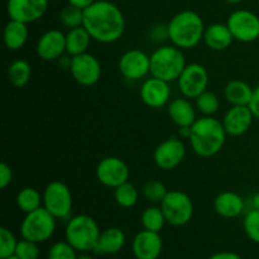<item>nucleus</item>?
I'll use <instances>...</instances> for the list:
<instances>
[{
	"mask_svg": "<svg viewBox=\"0 0 259 259\" xmlns=\"http://www.w3.org/2000/svg\"><path fill=\"white\" fill-rule=\"evenodd\" d=\"M83 27L93 40L103 45L115 43L125 32V18L118 5L109 0H96L83 10Z\"/></svg>",
	"mask_w": 259,
	"mask_h": 259,
	"instance_id": "obj_1",
	"label": "nucleus"
},
{
	"mask_svg": "<svg viewBox=\"0 0 259 259\" xmlns=\"http://www.w3.org/2000/svg\"><path fill=\"white\" fill-rule=\"evenodd\" d=\"M227 132L222 120L214 116L197 118L191 125V136L189 142L192 151L202 158L214 157L224 148L227 142Z\"/></svg>",
	"mask_w": 259,
	"mask_h": 259,
	"instance_id": "obj_2",
	"label": "nucleus"
},
{
	"mask_svg": "<svg viewBox=\"0 0 259 259\" xmlns=\"http://www.w3.org/2000/svg\"><path fill=\"white\" fill-rule=\"evenodd\" d=\"M168 40L181 50H192L204 39L205 23L194 10H182L172 17L168 24Z\"/></svg>",
	"mask_w": 259,
	"mask_h": 259,
	"instance_id": "obj_3",
	"label": "nucleus"
},
{
	"mask_svg": "<svg viewBox=\"0 0 259 259\" xmlns=\"http://www.w3.org/2000/svg\"><path fill=\"white\" fill-rule=\"evenodd\" d=\"M186 65L184 50L174 45L159 46L151 55V76L171 83L179 80Z\"/></svg>",
	"mask_w": 259,
	"mask_h": 259,
	"instance_id": "obj_4",
	"label": "nucleus"
},
{
	"mask_svg": "<svg viewBox=\"0 0 259 259\" xmlns=\"http://www.w3.org/2000/svg\"><path fill=\"white\" fill-rule=\"evenodd\" d=\"M100 227L93 217L76 215L68 219L65 228V238L77 252H94L100 237Z\"/></svg>",
	"mask_w": 259,
	"mask_h": 259,
	"instance_id": "obj_5",
	"label": "nucleus"
},
{
	"mask_svg": "<svg viewBox=\"0 0 259 259\" xmlns=\"http://www.w3.org/2000/svg\"><path fill=\"white\" fill-rule=\"evenodd\" d=\"M56 227L57 219L42 206L24 215L20 223V234L23 239L40 244L53 237Z\"/></svg>",
	"mask_w": 259,
	"mask_h": 259,
	"instance_id": "obj_6",
	"label": "nucleus"
},
{
	"mask_svg": "<svg viewBox=\"0 0 259 259\" xmlns=\"http://www.w3.org/2000/svg\"><path fill=\"white\" fill-rule=\"evenodd\" d=\"M159 206L163 211L167 224L176 228L189 224L195 212L192 199L180 190H172L167 192L166 197Z\"/></svg>",
	"mask_w": 259,
	"mask_h": 259,
	"instance_id": "obj_7",
	"label": "nucleus"
},
{
	"mask_svg": "<svg viewBox=\"0 0 259 259\" xmlns=\"http://www.w3.org/2000/svg\"><path fill=\"white\" fill-rule=\"evenodd\" d=\"M43 207L57 220L68 219L72 211V192L62 181H52L43 190Z\"/></svg>",
	"mask_w": 259,
	"mask_h": 259,
	"instance_id": "obj_8",
	"label": "nucleus"
},
{
	"mask_svg": "<svg viewBox=\"0 0 259 259\" xmlns=\"http://www.w3.org/2000/svg\"><path fill=\"white\" fill-rule=\"evenodd\" d=\"M227 25L237 42L252 43L259 39V17L252 10H234L228 17Z\"/></svg>",
	"mask_w": 259,
	"mask_h": 259,
	"instance_id": "obj_9",
	"label": "nucleus"
},
{
	"mask_svg": "<svg viewBox=\"0 0 259 259\" xmlns=\"http://www.w3.org/2000/svg\"><path fill=\"white\" fill-rule=\"evenodd\" d=\"M68 70H70L73 80L78 85L85 86V88L96 85L100 81L101 73H103L99 58L89 52L71 57Z\"/></svg>",
	"mask_w": 259,
	"mask_h": 259,
	"instance_id": "obj_10",
	"label": "nucleus"
},
{
	"mask_svg": "<svg viewBox=\"0 0 259 259\" xmlns=\"http://www.w3.org/2000/svg\"><path fill=\"white\" fill-rule=\"evenodd\" d=\"M177 86L184 98L196 99L200 94L207 90L209 72L201 63H189L180 75Z\"/></svg>",
	"mask_w": 259,
	"mask_h": 259,
	"instance_id": "obj_11",
	"label": "nucleus"
},
{
	"mask_svg": "<svg viewBox=\"0 0 259 259\" xmlns=\"http://www.w3.org/2000/svg\"><path fill=\"white\" fill-rule=\"evenodd\" d=\"M95 175L103 186L114 190L129 181L131 171L123 159L115 156H109L99 162Z\"/></svg>",
	"mask_w": 259,
	"mask_h": 259,
	"instance_id": "obj_12",
	"label": "nucleus"
},
{
	"mask_svg": "<svg viewBox=\"0 0 259 259\" xmlns=\"http://www.w3.org/2000/svg\"><path fill=\"white\" fill-rule=\"evenodd\" d=\"M119 72L125 80L139 81L151 75V55L133 48L120 56L118 62Z\"/></svg>",
	"mask_w": 259,
	"mask_h": 259,
	"instance_id": "obj_13",
	"label": "nucleus"
},
{
	"mask_svg": "<svg viewBox=\"0 0 259 259\" xmlns=\"http://www.w3.org/2000/svg\"><path fill=\"white\" fill-rule=\"evenodd\" d=\"M186 157V146L180 137H171L161 142L153 152V161L158 168L172 171L184 162Z\"/></svg>",
	"mask_w": 259,
	"mask_h": 259,
	"instance_id": "obj_14",
	"label": "nucleus"
},
{
	"mask_svg": "<svg viewBox=\"0 0 259 259\" xmlns=\"http://www.w3.org/2000/svg\"><path fill=\"white\" fill-rule=\"evenodd\" d=\"M48 5V0H8L7 13L10 19L29 24L45 17Z\"/></svg>",
	"mask_w": 259,
	"mask_h": 259,
	"instance_id": "obj_15",
	"label": "nucleus"
},
{
	"mask_svg": "<svg viewBox=\"0 0 259 259\" xmlns=\"http://www.w3.org/2000/svg\"><path fill=\"white\" fill-rule=\"evenodd\" d=\"M171 86L167 81L151 76L142 82L139 96L146 106L151 109H162L171 101Z\"/></svg>",
	"mask_w": 259,
	"mask_h": 259,
	"instance_id": "obj_16",
	"label": "nucleus"
},
{
	"mask_svg": "<svg viewBox=\"0 0 259 259\" xmlns=\"http://www.w3.org/2000/svg\"><path fill=\"white\" fill-rule=\"evenodd\" d=\"M37 56L43 61H57L66 53V33L50 29L43 33L35 45Z\"/></svg>",
	"mask_w": 259,
	"mask_h": 259,
	"instance_id": "obj_17",
	"label": "nucleus"
},
{
	"mask_svg": "<svg viewBox=\"0 0 259 259\" xmlns=\"http://www.w3.org/2000/svg\"><path fill=\"white\" fill-rule=\"evenodd\" d=\"M249 106H230L222 119L225 132L230 137H240L247 133L254 120Z\"/></svg>",
	"mask_w": 259,
	"mask_h": 259,
	"instance_id": "obj_18",
	"label": "nucleus"
},
{
	"mask_svg": "<svg viewBox=\"0 0 259 259\" xmlns=\"http://www.w3.org/2000/svg\"><path fill=\"white\" fill-rule=\"evenodd\" d=\"M163 249V242L159 233L141 230L132 243V250L137 259H158Z\"/></svg>",
	"mask_w": 259,
	"mask_h": 259,
	"instance_id": "obj_19",
	"label": "nucleus"
},
{
	"mask_svg": "<svg viewBox=\"0 0 259 259\" xmlns=\"http://www.w3.org/2000/svg\"><path fill=\"white\" fill-rule=\"evenodd\" d=\"M245 201L234 191H223L215 197L214 210L224 219H234L244 212Z\"/></svg>",
	"mask_w": 259,
	"mask_h": 259,
	"instance_id": "obj_20",
	"label": "nucleus"
},
{
	"mask_svg": "<svg viewBox=\"0 0 259 259\" xmlns=\"http://www.w3.org/2000/svg\"><path fill=\"white\" fill-rule=\"evenodd\" d=\"M167 114L177 128L191 126L197 119L196 108L192 105L190 99L184 98V96L169 101L167 105Z\"/></svg>",
	"mask_w": 259,
	"mask_h": 259,
	"instance_id": "obj_21",
	"label": "nucleus"
},
{
	"mask_svg": "<svg viewBox=\"0 0 259 259\" xmlns=\"http://www.w3.org/2000/svg\"><path fill=\"white\" fill-rule=\"evenodd\" d=\"M126 242V237L120 228H106L101 230L93 253L96 255H113L120 252Z\"/></svg>",
	"mask_w": 259,
	"mask_h": 259,
	"instance_id": "obj_22",
	"label": "nucleus"
},
{
	"mask_svg": "<svg viewBox=\"0 0 259 259\" xmlns=\"http://www.w3.org/2000/svg\"><path fill=\"white\" fill-rule=\"evenodd\" d=\"M202 42L211 51L220 52V51L228 50L233 45L234 37H233L227 23L225 24H223V23H212V24L207 25L205 28Z\"/></svg>",
	"mask_w": 259,
	"mask_h": 259,
	"instance_id": "obj_23",
	"label": "nucleus"
},
{
	"mask_svg": "<svg viewBox=\"0 0 259 259\" xmlns=\"http://www.w3.org/2000/svg\"><path fill=\"white\" fill-rule=\"evenodd\" d=\"M28 38H29L28 24L14 19H10L7 23L3 32V40L8 50L19 51L28 42Z\"/></svg>",
	"mask_w": 259,
	"mask_h": 259,
	"instance_id": "obj_24",
	"label": "nucleus"
},
{
	"mask_svg": "<svg viewBox=\"0 0 259 259\" xmlns=\"http://www.w3.org/2000/svg\"><path fill=\"white\" fill-rule=\"evenodd\" d=\"M254 89L243 80H232L225 85L224 98L230 106L249 105Z\"/></svg>",
	"mask_w": 259,
	"mask_h": 259,
	"instance_id": "obj_25",
	"label": "nucleus"
},
{
	"mask_svg": "<svg viewBox=\"0 0 259 259\" xmlns=\"http://www.w3.org/2000/svg\"><path fill=\"white\" fill-rule=\"evenodd\" d=\"M91 42L93 38L83 25L68 29V32L66 33V53L70 57L86 53L90 48Z\"/></svg>",
	"mask_w": 259,
	"mask_h": 259,
	"instance_id": "obj_26",
	"label": "nucleus"
},
{
	"mask_svg": "<svg viewBox=\"0 0 259 259\" xmlns=\"http://www.w3.org/2000/svg\"><path fill=\"white\" fill-rule=\"evenodd\" d=\"M8 78L14 88H24L32 78V66L23 58L13 61L8 67Z\"/></svg>",
	"mask_w": 259,
	"mask_h": 259,
	"instance_id": "obj_27",
	"label": "nucleus"
},
{
	"mask_svg": "<svg viewBox=\"0 0 259 259\" xmlns=\"http://www.w3.org/2000/svg\"><path fill=\"white\" fill-rule=\"evenodd\" d=\"M15 204L20 211L28 214L43 206V195L34 187H24L15 196Z\"/></svg>",
	"mask_w": 259,
	"mask_h": 259,
	"instance_id": "obj_28",
	"label": "nucleus"
},
{
	"mask_svg": "<svg viewBox=\"0 0 259 259\" xmlns=\"http://www.w3.org/2000/svg\"><path fill=\"white\" fill-rule=\"evenodd\" d=\"M141 223L143 229L156 233L161 232L167 224L161 206H157V205H151L143 210L141 215Z\"/></svg>",
	"mask_w": 259,
	"mask_h": 259,
	"instance_id": "obj_29",
	"label": "nucleus"
},
{
	"mask_svg": "<svg viewBox=\"0 0 259 259\" xmlns=\"http://www.w3.org/2000/svg\"><path fill=\"white\" fill-rule=\"evenodd\" d=\"M114 199L115 202L123 209H131L137 205L139 200V191L133 184L125 182L116 189H114Z\"/></svg>",
	"mask_w": 259,
	"mask_h": 259,
	"instance_id": "obj_30",
	"label": "nucleus"
},
{
	"mask_svg": "<svg viewBox=\"0 0 259 259\" xmlns=\"http://www.w3.org/2000/svg\"><path fill=\"white\" fill-rule=\"evenodd\" d=\"M195 108L201 115L214 116L220 109V99L212 91H204L195 99Z\"/></svg>",
	"mask_w": 259,
	"mask_h": 259,
	"instance_id": "obj_31",
	"label": "nucleus"
},
{
	"mask_svg": "<svg viewBox=\"0 0 259 259\" xmlns=\"http://www.w3.org/2000/svg\"><path fill=\"white\" fill-rule=\"evenodd\" d=\"M167 192H168V190H167L166 185L158 180H151V181L146 182L143 189H142L143 197L152 205H161V202L166 197Z\"/></svg>",
	"mask_w": 259,
	"mask_h": 259,
	"instance_id": "obj_32",
	"label": "nucleus"
},
{
	"mask_svg": "<svg viewBox=\"0 0 259 259\" xmlns=\"http://www.w3.org/2000/svg\"><path fill=\"white\" fill-rule=\"evenodd\" d=\"M60 22L67 29L82 27L83 25V10L75 5L67 4L60 12Z\"/></svg>",
	"mask_w": 259,
	"mask_h": 259,
	"instance_id": "obj_33",
	"label": "nucleus"
},
{
	"mask_svg": "<svg viewBox=\"0 0 259 259\" xmlns=\"http://www.w3.org/2000/svg\"><path fill=\"white\" fill-rule=\"evenodd\" d=\"M18 242L19 240H17L12 230L5 227L0 228V258L5 259L15 254Z\"/></svg>",
	"mask_w": 259,
	"mask_h": 259,
	"instance_id": "obj_34",
	"label": "nucleus"
},
{
	"mask_svg": "<svg viewBox=\"0 0 259 259\" xmlns=\"http://www.w3.org/2000/svg\"><path fill=\"white\" fill-rule=\"evenodd\" d=\"M243 229L253 243L259 244V210L250 209L247 211L243 219Z\"/></svg>",
	"mask_w": 259,
	"mask_h": 259,
	"instance_id": "obj_35",
	"label": "nucleus"
},
{
	"mask_svg": "<svg viewBox=\"0 0 259 259\" xmlns=\"http://www.w3.org/2000/svg\"><path fill=\"white\" fill-rule=\"evenodd\" d=\"M48 259H77V250L67 242H56L48 250Z\"/></svg>",
	"mask_w": 259,
	"mask_h": 259,
	"instance_id": "obj_36",
	"label": "nucleus"
},
{
	"mask_svg": "<svg viewBox=\"0 0 259 259\" xmlns=\"http://www.w3.org/2000/svg\"><path fill=\"white\" fill-rule=\"evenodd\" d=\"M15 254L20 259H38L39 257V245L32 240L22 239L18 242Z\"/></svg>",
	"mask_w": 259,
	"mask_h": 259,
	"instance_id": "obj_37",
	"label": "nucleus"
},
{
	"mask_svg": "<svg viewBox=\"0 0 259 259\" xmlns=\"http://www.w3.org/2000/svg\"><path fill=\"white\" fill-rule=\"evenodd\" d=\"M149 37L153 42L162 43L164 40H168V28L167 24H156L149 32Z\"/></svg>",
	"mask_w": 259,
	"mask_h": 259,
	"instance_id": "obj_38",
	"label": "nucleus"
},
{
	"mask_svg": "<svg viewBox=\"0 0 259 259\" xmlns=\"http://www.w3.org/2000/svg\"><path fill=\"white\" fill-rule=\"evenodd\" d=\"M13 181V169L5 162L0 163V189L5 190Z\"/></svg>",
	"mask_w": 259,
	"mask_h": 259,
	"instance_id": "obj_39",
	"label": "nucleus"
},
{
	"mask_svg": "<svg viewBox=\"0 0 259 259\" xmlns=\"http://www.w3.org/2000/svg\"><path fill=\"white\" fill-rule=\"evenodd\" d=\"M248 106H249V109L252 110L254 118L259 119V85L253 90V96L252 99H250V103Z\"/></svg>",
	"mask_w": 259,
	"mask_h": 259,
	"instance_id": "obj_40",
	"label": "nucleus"
},
{
	"mask_svg": "<svg viewBox=\"0 0 259 259\" xmlns=\"http://www.w3.org/2000/svg\"><path fill=\"white\" fill-rule=\"evenodd\" d=\"M209 259H243L238 253L235 252H229V250H225V252H218L215 254H212Z\"/></svg>",
	"mask_w": 259,
	"mask_h": 259,
	"instance_id": "obj_41",
	"label": "nucleus"
},
{
	"mask_svg": "<svg viewBox=\"0 0 259 259\" xmlns=\"http://www.w3.org/2000/svg\"><path fill=\"white\" fill-rule=\"evenodd\" d=\"M94 2H96V0H67V4L75 5V7H77V8H80V9L85 10L86 8L90 7V5L93 4Z\"/></svg>",
	"mask_w": 259,
	"mask_h": 259,
	"instance_id": "obj_42",
	"label": "nucleus"
},
{
	"mask_svg": "<svg viewBox=\"0 0 259 259\" xmlns=\"http://www.w3.org/2000/svg\"><path fill=\"white\" fill-rule=\"evenodd\" d=\"M191 136V126H182L179 128V137L182 139H189Z\"/></svg>",
	"mask_w": 259,
	"mask_h": 259,
	"instance_id": "obj_43",
	"label": "nucleus"
},
{
	"mask_svg": "<svg viewBox=\"0 0 259 259\" xmlns=\"http://www.w3.org/2000/svg\"><path fill=\"white\" fill-rule=\"evenodd\" d=\"M250 206H252L250 209L259 210V192H257V194H254L250 197Z\"/></svg>",
	"mask_w": 259,
	"mask_h": 259,
	"instance_id": "obj_44",
	"label": "nucleus"
},
{
	"mask_svg": "<svg viewBox=\"0 0 259 259\" xmlns=\"http://www.w3.org/2000/svg\"><path fill=\"white\" fill-rule=\"evenodd\" d=\"M77 259H94V257H91L88 253H81L80 255H77Z\"/></svg>",
	"mask_w": 259,
	"mask_h": 259,
	"instance_id": "obj_45",
	"label": "nucleus"
},
{
	"mask_svg": "<svg viewBox=\"0 0 259 259\" xmlns=\"http://www.w3.org/2000/svg\"><path fill=\"white\" fill-rule=\"evenodd\" d=\"M224 2H227L228 4H239V3H242L243 0H224Z\"/></svg>",
	"mask_w": 259,
	"mask_h": 259,
	"instance_id": "obj_46",
	"label": "nucleus"
},
{
	"mask_svg": "<svg viewBox=\"0 0 259 259\" xmlns=\"http://www.w3.org/2000/svg\"><path fill=\"white\" fill-rule=\"evenodd\" d=\"M5 259H20V258L18 257L17 254H13V255H10V257H8V258H5Z\"/></svg>",
	"mask_w": 259,
	"mask_h": 259,
	"instance_id": "obj_47",
	"label": "nucleus"
},
{
	"mask_svg": "<svg viewBox=\"0 0 259 259\" xmlns=\"http://www.w3.org/2000/svg\"><path fill=\"white\" fill-rule=\"evenodd\" d=\"M258 3H259V0H258Z\"/></svg>",
	"mask_w": 259,
	"mask_h": 259,
	"instance_id": "obj_48",
	"label": "nucleus"
}]
</instances>
